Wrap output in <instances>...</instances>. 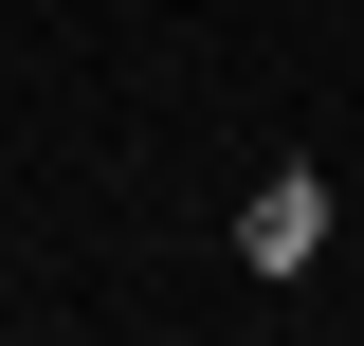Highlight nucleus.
Listing matches in <instances>:
<instances>
[{"label":"nucleus","instance_id":"f257e3e1","mask_svg":"<svg viewBox=\"0 0 364 346\" xmlns=\"http://www.w3.org/2000/svg\"><path fill=\"white\" fill-rule=\"evenodd\" d=\"M237 256H255V273H310V256H328V182H310V164H273L255 201H237Z\"/></svg>","mask_w":364,"mask_h":346}]
</instances>
